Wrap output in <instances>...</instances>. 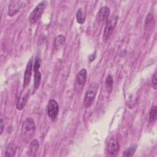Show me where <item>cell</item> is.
<instances>
[{"instance_id":"obj_22","label":"cell","mask_w":157,"mask_h":157,"mask_svg":"<svg viewBox=\"0 0 157 157\" xmlns=\"http://www.w3.org/2000/svg\"><path fill=\"white\" fill-rule=\"evenodd\" d=\"M151 84H152V87L156 90L157 88V74H156V71L153 74V75L152 77V80H151Z\"/></svg>"},{"instance_id":"obj_23","label":"cell","mask_w":157,"mask_h":157,"mask_svg":"<svg viewBox=\"0 0 157 157\" xmlns=\"http://www.w3.org/2000/svg\"><path fill=\"white\" fill-rule=\"evenodd\" d=\"M0 128H1V131H0V132H1V134H2V132H3V130H4V128L2 118H1V126H0Z\"/></svg>"},{"instance_id":"obj_9","label":"cell","mask_w":157,"mask_h":157,"mask_svg":"<svg viewBox=\"0 0 157 157\" xmlns=\"http://www.w3.org/2000/svg\"><path fill=\"white\" fill-rule=\"evenodd\" d=\"M29 90L28 89H26V88H23V90L21 91L16 104V107L18 110H21L25 106L28 98L29 97Z\"/></svg>"},{"instance_id":"obj_16","label":"cell","mask_w":157,"mask_h":157,"mask_svg":"<svg viewBox=\"0 0 157 157\" xmlns=\"http://www.w3.org/2000/svg\"><path fill=\"white\" fill-rule=\"evenodd\" d=\"M41 82V74L39 71H36L34 72V89L37 90Z\"/></svg>"},{"instance_id":"obj_4","label":"cell","mask_w":157,"mask_h":157,"mask_svg":"<svg viewBox=\"0 0 157 157\" xmlns=\"http://www.w3.org/2000/svg\"><path fill=\"white\" fill-rule=\"evenodd\" d=\"M98 87V85L93 83L87 90L84 98V105L86 108L90 107L92 105L97 93Z\"/></svg>"},{"instance_id":"obj_1","label":"cell","mask_w":157,"mask_h":157,"mask_svg":"<svg viewBox=\"0 0 157 157\" xmlns=\"http://www.w3.org/2000/svg\"><path fill=\"white\" fill-rule=\"evenodd\" d=\"M36 131L34 121L31 117H28L21 125V136L23 140L28 143L34 137Z\"/></svg>"},{"instance_id":"obj_3","label":"cell","mask_w":157,"mask_h":157,"mask_svg":"<svg viewBox=\"0 0 157 157\" xmlns=\"http://www.w3.org/2000/svg\"><path fill=\"white\" fill-rule=\"evenodd\" d=\"M118 17L117 15L112 16L107 20L103 33V39L105 41L108 40L112 34V33L117 25Z\"/></svg>"},{"instance_id":"obj_21","label":"cell","mask_w":157,"mask_h":157,"mask_svg":"<svg viewBox=\"0 0 157 157\" xmlns=\"http://www.w3.org/2000/svg\"><path fill=\"white\" fill-rule=\"evenodd\" d=\"M40 64H41V59L40 57H39L37 56L36 57L35 61H34V67H33L34 72H35L36 71H39V69L40 67Z\"/></svg>"},{"instance_id":"obj_14","label":"cell","mask_w":157,"mask_h":157,"mask_svg":"<svg viewBox=\"0 0 157 157\" xmlns=\"http://www.w3.org/2000/svg\"><path fill=\"white\" fill-rule=\"evenodd\" d=\"M113 80L112 76L109 74L105 80V89L108 93H110L112 91L113 88Z\"/></svg>"},{"instance_id":"obj_17","label":"cell","mask_w":157,"mask_h":157,"mask_svg":"<svg viewBox=\"0 0 157 157\" xmlns=\"http://www.w3.org/2000/svg\"><path fill=\"white\" fill-rule=\"evenodd\" d=\"M154 18H153V15L152 13H148V15L146 17V20H145V29H149V28H151L153 29V26H154Z\"/></svg>"},{"instance_id":"obj_12","label":"cell","mask_w":157,"mask_h":157,"mask_svg":"<svg viewBox=\"0 0 157 157\" xmlns=\"http://www.w3.org/2000/svg\"><path fill=\"white\" fill-rule=\"evenodd\" d=\"M39 147V144L37 140L36 139L33 140L31 142L27 151L28 155L30 156H35L38 151Z\"/></svg>"},{"instance_id":"obj_13","label":"cell","mask_w":157,"mask_h":157,"mask_svg":"<svg viewBox=\"0 0 157 157\" xmlns=\"http://www.w3.org/2000/svg\"><path fill=\"white\" fill-rule=\"evenodd\" d=\"M17 145L13 142H11L7 144L5 150L4 156L7 157H12L15 155L17 151Z\"/></svg>"},{"instance_id":"obj_15","label":"cell","mask_w":157,"mask_h":157,"mask_svg":"<svg viewBox=\"0 0 157 157\" xmlns=\"http://www.w3.org/2000/svg\"><path fill=\"white\" fill-rule=\"evenodd\" d=\"M66 40V37L61 34L58 36L55 40V47L56 49H59L60 47H61L63 44H64Z\"/></svg>"},{"instance_id":"obj_19","label":"cell","mask_w":157,"mask_h":157,"mask_svg":"<svg viewBox=\"0 0 157 157\" xmlns=\"http://www.w3.org/2000/svg\"><path fill=\"white\" fill-rule=\"evenodd\" d=\"M76 19L77 21L79 24H83L85 21V15L82 12L81 8H79L76 13Z\"/></svg>"},{"instance_id":"obj_10","label":"cell","mask_w":157,"mask_h":157,"mask_svg":"<svg viewBox=\"0 0 157 157\" xmlns=\"http://www.w3.org/2000/svg\"><path fill=\"white\" fill-rule=\"evenodd\" d=\"M32 69H33V59L31 58L30 60L28 62L26 65V70L24 74V78H23V88H26L30 83L31 77L32 74Z\"/></svg>"},{"instance_id":"obj_6","label":"cell","mask_w":157,"mask_h":157,"mask_svg":"<svg viewBox=\"0 0 157 157\" xmlns=\"http://www.w3.org/2000/svg\"><path fill=\"white\" fill-rule=\"evenodd\" d=\"M120 150L118 141L114 136L109 138L107 142V151L110 156H117Z\"/></svg>"},{"instance_id":"obj_7","label":"cell","mask_w":157,"mask_h":157,"mask_svg":"<svg viewBox=\"0 0 157 157\" xmlns=\"http://www.w3.org/2000/svg\"><path fill=\"white\" fill-rule=\"evenodd\" d=\"M28 1H11L9 3L7 14L10 17H13L16 15L21 8L25 6Z\"/></svg>"},{"instance_id":"obj_5","label":"cell","mask_w":157,"mask_h":157,"mask_svg":"<svg viewBox=\"0 0 157 157\" xmlns=\"http://www.w3.org/2000/svg\"><path fill=\"white\" fill-rule=\"evenodd\" d=\"M87 77V72L85 69H81L77 74L74 84V89L76 92L79 93L85 86Z\"/></svg>"},{"instance_id":"obj_11","label":"cell","mask_w":157,"mask_h":157,"mask_svg":"<svg viewBox=\"0 0 157 157\" xmlns=\"http://www.w3.org/2000/svg\"><path fill=\"white\" fill-rule=\"evenodd\" d=\"M110 14V9L105 6L101 7L97 13L96 18L98 21H103L107 20Z\"/></svg>"},{"instance_id":"obj_8","label":"cell","mask_w":157,"mask_h":157,"mask_svg":"<svg viewBox=\"0 0 157 157\" xmlns=\"http://www.w3.org/2000/svg\"><path fill=\"white\" fill-rule=\"evenodd\" d=\"M59 106L57 102L54 99H50L47 105V115L48 117L54 121L58 116Z\"/></svg>"},{"instance_id":"obj_2","label":"cell","mask_w":157,"mask_h":157,"mask_svg":"<svg viewBox=\"0 0 157 157\" xmlns=\"http://www.w3.org/2000/svg\"><path fill=\"white\" fill-rule=\"evenodd\" d=\"M47 5V1H42L36 6V7L31 13L29 17V21L31 22V23L35 24L38 21V20L41 17L44 10H45Z\"/></svg>"},{"instance_id":"obj_18","label":"cell","mask_w":157,"mask_h":157,"mask_svg":"<svg viewBox=\"0 0 157 157\" xmlns=\"http://www.w3.org/2000/svg\"><path fill=\"white\" fill-rule=\"evenodd\" d=\"M157 118V107L156 105H153L151 107L149 113L148 121L150 123H153Z\"/></svg>"},{"instance_id":"obj_20","label":"cell","mask_w":157,"mask_h":157,"mask_svg":"<svg viewBox=\"0 0 157 157\" xmlns=\"http://www.w3.org/2000/svg\"><path fill=\"white\" fill-rule=\"evenodd\" d=\"M137 147V145H132V146L129 147L124 151L123 155L124 156H132L134 155L135 151H136Z\"/></svg>"}]
</instances>
